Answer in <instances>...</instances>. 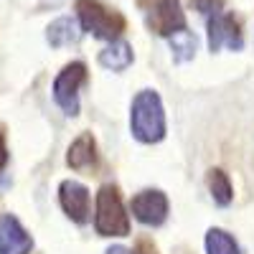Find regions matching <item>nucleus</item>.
Masks as SVG:
<instances>
[{
    "mask_svg": "<svg viewBox=\"0 0 254 254\" xmlns=\"http://www.w3.org/2000/svg\"><path fill=\"white\" fill-rule=\"evenodd\" d=\"M130 132L142 145H158L168 135L163 97L155 89H140L130 104Z\"/></svg>",
    "mask_w": 254,
    "mask_h": 254,
    "instance_id": "obj_1",
    "label": "nucleus"
},
{
    "mask_svg": "<svg viewBox=\"0 0 254 254\" xmlns=\"http://www.w3.org/2000/svg\"><path fill=\"white\" fill-rule=\"evenodd\" d=\"M130 214L125 208L122 193L115 183H104L94 198V231L104 239L130 237Z\"/></svg>",
    "mask_w": 254,
    "mask_h": 254,
    "instance_id": "obj_2",
    "label": "nucleus"
},
{
    "mask_svg": "<svg viewBox=\"0 0 254 254\" xmlns=\"http://www.w3.org/2000/svg\"><path fill=\"white\" fill-rule=\"evenodd\" d=\"M74 8L81 31L92 33L99 41H115L127 28V18L117 8L104 5L102 0H76Z\"/></svg>",
    "mask_w": 254,
    "mask_h": 254,
    "instance_id": "obj_3",
    "label": "nucleus"
},
{
    "mask_svg": "<svg viewBox=\"0 0 254 254\" xmlns=\"http://www.w3.org/2000/svg\"><path fill=\"white\" fill-rule=\"evenodd\" d=\"M89 71H87V64L84 61H69L66 66H61V71L56 74L54 84H51V94L54 102L59 104V110L66 115V117H76L81 110V87L87 84Z\"/></svg>",
    "mask_w": 254,
    "mask_h": 254,
    "instance_id": "obj_4",
    "label": "nucleus"
},
{
    "mask_svg": "<svg viewBox=\"0 0 254 254\" xmlns=\"http://www.w3.org/2000/svg\"><path fill=\"white\" fill-rule=\"evenodd\" d=\"M140 5L145 13L147 28L160 38H168L171 33L188 26L181 0H140Z\"/></svg>",
    "mask_w": 254,
    "mask_h": 254,
    "instance_id": "obj_5",
    "label": "nucleus"
},
{
    "mask_svg": "<svg viewBox=\"0 0 254 254\" xmlns=\"http://www.w3.org/2000/svg\"><path fill=\"white\" fill-rule=\"evenodd\" d=\"M208 18V51L219 54L221 49L231 51H242L244 49V36H242V23L234 13H224L216 10L206 15Z\"/></svg>",
    "mask_w": 254,
    "mask_h": 254,
    "instance_id": "obj_6",
    "label": "nucleus"
},
{
    "mask_svg": "<svg viewBox=\"0 0 254 254\" xmlns=\"http://www.w3.org/2000/svg\"><path fill=\"white\" fill-rule=\"evenodd\" d=\"M130 214L135 216V221H140L142 226H163L171 214V201L163 193L160 188H142L140 193L132 196L130 201Z\"/></svg>",
    "mask_w": 254,
    "mask_h": 254,
    "instance_id": "obj_7",
    "label": "nucleus"
},
{
    "mask_svg": "<svg viewBox=\"0 0 254 254\" xmlns=\"http://www.w3.org/2000/svg\"><path fill=\"white\" fill-rule=\"evenodd\" d=\"M59 206L61 211L66 214V219H71L74 224L84 226L89 221V214H92V193L89 188L74 181V178H66L59 183Z\"/></svg>",
    "mask_w": 254,
    "mask_h": 254,
    "instance_id": "obj_8",
    "label": "nucleus"
},
{
    "mask_svg": "<svg viewBox=\"0 0 254 254\" xmlns=\"http://www.w3.org/2000/svg\"><path fill=\"white\" fill-rule=\"evenodd\" d=\"M33 237L15 214H0V254H31Z\"/></svg>",
    "mask_w": 254,
    "mask_h": 254,
    "instance_id": "obj_9",
    "label": "nucleus"
},
{
    "mask_svg": "<svg viewBox=\"0 0 254 254\" xmlns=\"http://www.w3.org/2000/svg\"><path fill=\"white\" fill-rule=\"evenodd\" d=\"M99 163L97 153V140L92 132H81L66 150V165L71 171H92Z\"/></svg>",
    "mask_w": 254,
    "mask_h": 254,
    "instance_id": "obj_10",
    "label": "nucleus"
},
{
    "mask_svg": "<svg viewBox=\"0 0 254 254\" xmlns=\"http://www.w3.org/2000/svg\"><path fill=\"white\" fill-rule=\"evenodd\" d=\"M99 61V66L102 69H107V71H125V69H130L132 66V61H135V51H132V44L130 41H125L122 36L110 41V46H104L97 56Z\"/></svg>",
    "mask_w": 254,
    "mask_h": 254,
    "instance_id": "obj_11",
    "label": "nucleus"
},
{
    "mask_svg": "<svg viewBox=\"0 0 254 254\" xmlns=\"http://www.w3.org/2000/svg\"><path fill=\"white\" fill-rule=\"evenodd\" d=\"M84 31L79 26V20L71 15H61L56 20H51V26L46 28V41L51 49H66V46H76L81 41Z\"/></svg>",
    "mask_w": 254,
    "mask_h": 254,
    "instance_id": "obj_12",
    "label": "nucleus"
},
{
    "mask_svg": "<svg viewBox=\"0 0 254 254\" xmlns=\"http://www.w3.org/2000/svg\"><path fill=\"white\" fill-rule=\"evenodd\" d=\"M206 186H208V193L216 206H221V208L231 206V201H234V186H231V178L224 168H211L206 173Z\"/></svg>",
    "mask_w": 254,
    "mask_h": 254,
    "instance_id": "obj_13",
    "label": "nucleus"
},
{
    "mask_svg": "<svg viewBox=\"0 0 254 254\" xmlns=\"http://www.w3.org/2000/svg\"><path fill=\"white\" fill-rule=\"evenodd\" d=\"M203 247H206V254H242V247L234 239V234H229L221 226H211L206 231Z\"/></svg>",
    "mask_w": 254,
    "mask_h": 254,
    "instance_id": "obj_14",
    "label": "nucleus"
},
{
    "mask_svg": "<svg viewBox=\"0 0 254 254\" xmlns=\"http://www.w3.org/2000/svg\"><path fill=\"white\" fill-rule=\"evenodd\" d=\"M168 44H171V54H173V61L176 64H186L196 56V49H198V38L196 33H190L188 26L176 31L168 36Z\"/></svg>",
    "mask_w": 254,
    "mask_h": 254,
    "instance_id": "obj_15",
    "label": "nucleus"
},
{
    "mask_svg": "<svg viewBox=\"0 0 254 254\" xmlns=\"http://www.w3.org/2000/svg\"><path fill=\"white\" fill-rule=\"evenodd\" d=\"M190 5H193V8H196L201 15H211V13L221 10L224 0H190Z\"/></svg>",
    "mask_w": 254,
    "mask_h": 254,
    "instance_id": "obj_16",
    "label": "nucleus"
},
{
    "mask_svg": "<svg viewBox=\"0 0 254 254\" xmlns=\"http://www.w3.org/2000/svg\"><path fill=\"white\" fill-rule=\"evenodd\" d=\"M132 254H160V252H158V244H155L153 239L140 237V239L135 242V252H132Z\"/></svg>",
    "mask_w": 254,
    "mask_h": 254,
    "instance_id": "obj_17",
    "label": "nucleus"
},
{
    "mask_svg": "<svg viewBox=\"0 0 254 254\" xmlns=\"http://www.w3.org/2000/svg\"><path fill=\"white\" fill-rule=\"evenodd\" d=\"M8 145H5V135L3 132H0V173H3L5 171V165H8Z\"/></svg>",
    "mask_w": 254,
    "mask_h": 254,
    "instance_id": "obj_18",
    "label": "nucleus"
},
{
    "mask_svg": "<svg viewBox=\"0 0 254 254\" xmlns=\"http://www.w3.org/2000/svg\"><path fill=\"white\" fill-rule=\"evenodd\" d=\"M104 254H132V249H127V247H122V244H115V247H110Z\"/></svg>",
    "mask_w": 254,
    "mask_h": 254,
    "instance_id": "obj_19",
    "label": "nucleus"
},
{
    "mask_svg": "<svg viewBox=\"0 0 254 254\" xmlns=\"http://www.w3.org/2000/svg\"><path fill=\"white\" fill-rule=\"evenodd\" d=\"M64 0H38V8H59Z\"/></svg>",
    "mask_w": 254,
    "mask_h": 254,
    "instance_id": "obj_20",
    "label": "nucleus"
}]
</instances>
